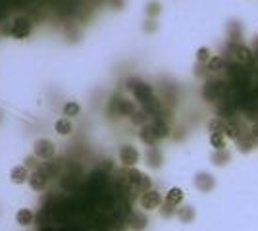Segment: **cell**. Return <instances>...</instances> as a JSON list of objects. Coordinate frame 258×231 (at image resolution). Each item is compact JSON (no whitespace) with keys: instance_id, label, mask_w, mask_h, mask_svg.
Instances as JSON below:
<instances>
[{"instance_id":"cell-1","label":"cell","mask_w":258,"mask_h":231,"mask_svg":"<svg viewBox=\"0 0 258 231\" xmlns=\"http://www.w3.org/2000/svg\"><path fill=\"white\" fill-rule=\"evenodd\" d=\"M227 93H229V87L225 81H220V79H212L206 81L205 87H203V97L206 102H218L222 99H227Z\"/></svg>"},{"instance_id":"cell-33","label":"cell","mask_w":258,"mask_h":231,"mask_svg":"<svg viewBox=\"0 0 258 231\" xmlns=\"http://www.w3.org/2000/svg\"><path fill=\"white\" fill-rule=\"evenodd\" d=\"M229 33H231V39L235 41V39L241 35V27H239V25H235V23H231V25H229Z\"/></svg>"},{"instance_id":"cell-17","label":"cell","mask_w":258,"mask_h":231,"mask_svg":"<svg viewBox=\"0 0 258 231\" xmlns=\"http://www.w3.org/2000/svg\"><path fill=\"white\" fill-rule=\"evenodd\" d=\"M166 202L172 204V206H179L183 202V191L179 187H172L166 195Z\"/></svg>"},{"instance_id":"cell-12","label":"cell","mask_w":258,"mask_h":231,"mask_svg":"<svg viewBox=\"0 0 258 231\" xmlns=\"http://www.w3.org/2000/svg\"><path fill=\"white\" fill-rule=\"evenodd\" d=\"M141 177H143V172H139L137 168H125V170L121 172V181H123L125 185H129L131 189L137 187V183H139Z\"/></svg>"},{"instance_id":"cell-18","label":"cell","mask_w":258,"mask_h":231,"mask_svg":"<svg viewBox=\"0 0 258 231\" xmlns=\"http://www.w3.org/2000/svg\"><path fill=\"white\" fill-rule=\"evenodd\" d=\"M33 212L31 210H27V208H21V210H17L16 212V222L19 224V226H23V228H27V226H31L33 224Z\"/></svg>"},{"instance_id":"cell-35","label":"cell","mask_w":258,"mask_h":231,"mask_svg":"<svg viewBox=\"0 0 258 231\" xmlns=\"http://www.w3.org/2000/svg\"><path fill=\"white\" fill-rule=\"evenodd\" d=\"M249 135H251V137H255V139L258 141V121L251 125V131H249Z\"/></svg>"},{"instance_id":"cell-16","label":"cell","mask_w":258,"mask_h":231,"mask_svg":"<svg viewBox=\"0 0 258 231\" xmlns=\"http://www.w3.org/2000/svg\"><path fill=\"white\" fill-rule=\"evenodd\" d=\"M54 131H56L58 135L66 137V135H69V133L73 131V125H71V121H69L68 117H60V119L54 123Z\"/></svg>"},{"instance_id":"cell-23","label":"cell","mask_w":258,"mask_h":231,"mask_svg":"<svg viewBox=\"0 0 258 231\" xmlns=\"http://www.w3.org/2000/svg\"><path fill=\"white\" fill-rule=\"evenodd\" d=\"M210 145L216 150H225V135L224 133H210Z\"/></svg>"},{"instance_id":"cell-5","label":"cell","mask_w":258,"mask_h":231,"mask_svg":"<svg viewBox=\"0 0 258 231\" xmlns=\"http://www.w3.org/2000/svg\"><path fill=\"white\" fill-rule=\"evenodd\" d=\"M33 152L37 158H43V160H52L54 154H56V147L54 143L49 139H37L35 141V147H33Z\"/></svg>"},{"instance_id":"cell-10","label":"cell","mask_w":258,"mask_h":231,"mask_svg":"<svg viewBox=\"0 0 258 231\" xmlns=\"http://www.w3.org/2000/svg\"><path fill=\"white\" fill-rule=\"evenodd\" d=\"M125 224L131 228L133 231H143L147 228V218H145V214H141V212H131L129 216H127V220H125Z\"/></svg>"},{"instance_id":"cell-6","label":"cell","mask_w":258,"mask_h":231,"mask_svg":"<svg viewBox=\"0 0 258 231\" xmlns=\"http://www.w3.org/2000/svg\"><path fill=\"white\" fill-rule=\"evenodd\" d=\"M229 52H231V56L235 60V64H241V66L251 64L253 58H255V54H253L247 47H243V45H239V43H231V45H229Z\"/></svg>"},{"instance_id":"cell-28","label":"cell","mask_w":258,"mask_h":231,"mask_svg":"<svg viewBox=\"0 0 258 231\" xmlns=\"http://www.w3.org/2000/svg\"><path fill=\"white\" fill-rule=\"evenodd\" d=\"M212 160H214V164L222 166V164H225V162L229 160V152H225V150H216L214 156H212Z\"/></svg>"},{"instance_id":"cell-22","label":"cell","mask_w":258,"mask_h":231,"mask_svg":"<svg viewBox=\"0 0 258 231\" xmlns=\"http://www.w3.org/2000/svg\"><path fill=\"white\" fill-rule=\"evenodd\" d=\"M237 145H239V150L249 152L253 147H257V139L251 137V135H241V137L237 139Z\"/></svg>"},{"instance_id":"cell-3","label":"cell","mask_w":258,"mask_h":231,"mask_svg":"<svg viewBox=\"0 0 258 231\" xmlns=\"http://www.w3.org/2000/svg\"><path fill=\"white\" fill-rule=\"evenodd\" d=\"M110 112H114L120 117H129L133 116L137 110L133 106L131 100H125V99H120V97H112V102H110Z\"/></svg>"},{"instance_id":"cell-8","label":"cell","mask_w":258,"mask_h":231,"mask_svg":"<svg viewBox=\"0 0 258 231\" xmlns=\"http://www.w3.org/2000/svg\"><path fill=\"white\" fill-rule=\"evenodd\" d=\"M139 202H141V208H145L147 212H153V210H156V208L162 204V197H160L158 191L151 189V191H147V193L141 195Z\"/></svg>"},{"instance_id":"cell-21","label":"cell","mask_w":258,"mask_h":231,"mask_svg":"<svg viewBox=\"0 0 258 231\" xmlns=\"http://www.w3.org/2000/svg\"><path fill=\"white\" fill-rule=\"evenodd\" d=\"M225 119L224 117H220V116H216V117H212L210 121H208V131L210 133H224L225 131Z\"/></svg>"},{"instance_id":"cell-24","label":"cell","mask_w":258,"mask_h":231,"mask_svg":"<svg viewBox=\"0 0 258 231\" xmlns=\"http://www.w3.org/2000/svg\"><path fill=\"white\" fill-rule=\"evenodd\" d=\"M177 218H179L183 224H189V222L195 220V210H193L191 206H181V208L177 210Z\"/></svg>"},{"instance_id":"cell-9","label":"cell","mask_w":258,"mask_h":231,"mask_svg":"<svg viewBox=\"0 0 258 231\" xmlns=\"http://www.w3.org/2000/svg\"><path fill=\"white\" fill-rule=\"evenodd\" d=\"M29 170L25 168V166H14L12 170H10V181L14 183V185H23V183H27L29 181Z\"/></svg>"},{"instance_id":"cell-27","label":"cell","mask_w":258,"mask_h":231,"mask_svg":"<svg viewBox=\"0 0 258 231\" xmlns=\"http://www.w3.org/2000/svg\"><path fill=\"white\" fill-rule=\"evenodd\" d=\"M151 187H153V181H151V177L147 175V173H143V177L139 179V183H137V187H135V191L137 193H147V191H151Z\"/></svg>"},{"instance_id":"cell-25","label":"cell","mask_w":258,"mask_h":231,"mask_svg":"<svg viewBox=\"0 0 258 231\" xmlns=\"http://www.w3.org/2000/svg\"><path fill=\"white\" fill-rule=\"evenodd\" d=\"M62 112H64V116H68V117H75V116H79V112H81V106H79V102L69 100V102L64 104Z\"/></svg>"},{"instance_id":"cell-32","label":"cell","mask_w":258,"mask_h":231,"mask_svg":"<svg viewBox=\"0 0 258 231\" xmlns=\"http://www.w3.org/2000/svg\"><path fill=\"white\" fill-rule=\"evenodd\" d=\"M23 166H25L27 170L31 168L33 172H37V170H39V162H37V156H35V154H33V156H27V158H25V164H23Z\"/></svg>"},{"instance_id":"cell-29","label":"cell","mask_w":258,"mask_h":231,"mask_svg":"<svg viewBox=\"0 0 258 231\" xmlns=\"http://www.w3.org/2000/svg\"><path fill=\"white\" fill-rule=\"evenodd\" d=\"M131 119H133V123H137V125H147L149 112H147V110H139V112H135V114L131 116Z\"/></svg>"},{"instance_id":"cell-36","label":"cell","mask_w":258,"mask_h":231,"mask_svg":"<svg viewBox=\"0 0 258 231\" xmlns=\"http://www.w3.org/2000/svg\"><path fill=\"white\" fill-rule=\"evenodd\" d=\"M257 41H258V39H257Z\"/></svg>"},{"instance_id":"cell-11","label":"cell","mask_w":258,"mask_h":231,"mask_svg":"<svg viewBox=\"0 0 258 231\" xmlns=\"http://www.w3.org/2000/svg\"><path fill=\"white\" fill-rule=\"evenodd\" d=\"M195 187L203 193H208L210 189H214V177L206 172H201L195 175Z\"/></svg>"},{"instance_id":"cell-26","label":"cell","mask_w":258,"mask_h":231,"mask_svg":"<svg viewBox=\"0 0 258 231\" xmlns=\"http://www.w3.org/2000/svg\"><path fill=\"white\" fill-rule=\"evenodd\" d=\"M208 71H212V73H218V71H222L224 69V58L222 56H212L210 58V62L206 64Z\"/></svg>"},{"instance_id":"cell-2","label":"cell","mask_w":258,"mask_h":231,"mask_svg":"<svg viewBox=\"0 0 258 231\" xmlns=\"http://www.w3.org/2000/svg\"><path fill=\"white\" fill-rule=\"evenodd\" d=\"M127 89L133 93V97L141 102V104H145V102H149L153 97H155V93H153V85H149V83H145V81H141V79H127Z\"/></svg>"},{"instance_id":"cell-4","label":"cell","mask_w":258,"mask_h":231,"mask_svg":"<svg viewBox=\"0 0 258 231\" xmlns=\"http://www.w3.org/2000/svg\"><path fill=\"white\" fill-rule=\"evenodd\" d=\"M10 35L14 39H17V41L27 39L31 35V21L27 17H16L14 23H12V27H10Z\"/></svg>"},{"instance_id":"cell-31","label":"cell","mask_w":258,"mask_h":231,"mask_svg":"<svg viewBox=\"0 0 258 231\" xmlns=\"http://www.w3.org/2000/svg\"><path fill=\"white\" fill-rule=\"evenodd\" d=\"M160 12H162V4H160V2L153 0V2L147 4V14H149V16H158Z\"/></svg>"},{"instance_id":"cell-20","label":"cell","mask_w":258,"mask_h":231,"mask_svg":"<svg viewBox=\"0 0 258 231\" xmlns=\"http://www.w3.org/2000/svg\"><path fill=\"white\" fill-rule=\"evenodd\" d=\"M224 135H225L227 139L237 141V139L241 137V127H239V123L233 121V119H229V121L225 123V131H224Z\"/></svg>"},{"instance_id":"cell-19","label":"cell","mask_w":258,"mask_h":231,"mask_svg":"<svg viewBox=\"0 0 258 231\" xmlns=\"http://www.w3.org/2000/svg\"><path fill=\"white\" fill-rule=\"evenodd\" d=\"M147 162H149L151 168H160L162 166V154H160V150L156 147H149V150H147Z\"/></svg>"},{"instance_id":"cell-34","label":"cell","mask_w":258,"mask_h":231,"mask_svg":"<svg viewBox=\"0 0 258 231\" xmlns=\"http://www.w3.org/2000/svg\"><path fill=\"white\" fill-rule=\"evenodd\" d=\"M172 214H173V206L166 202V206L162 208V216H166V218H168V216H172Z\"/></svg>"},{"instance_id":"cell-13","label":"cell","mask_w":258,"mask_h":231,"mask_svg":"<svg viewBox=\"0 0 258 231\" xmlns=\"http://www.w3.org/2000/svg\"><path fill=\"white\" fill-rule=\"evenodd\" d=\"M29 187H31V191H43L45 187H47V173H43V172H33L31 175H29Z\"/></svg>"},{"instance_id":"cell-15","label":"cell","mask_w":258,"mask_h":231,"mask_svg":"<svg viewBox=\"0 0 258 231\" xmlns=\"http://www.w3.org/2000/svg\"><path fill=\"white\" fill-rule=\"evenodd\" d=\"M151 127H153V131H155L158 141H160V139H166V137L170 135V127H168V123H166L164 119H158V117H156L155 121L151 123Z\"/></svg>"},{"instance_id":"cell-14","label":"cell","mask_w":258,"mask_h":231,"mask_svg":"<svg viewBox=\"0 0 258 231\" xmlns=\"http://www.w3.org/2000/svg\"><path fill=\"white\" fill-rule=\"evenodd\" d=\"M139 139H141L145 145L155 147L158 139H156V135H155V131H153V127H151V123H147V125L141 127V131H139Z\"/></svg>"},{"instance_id":"cell-7","label":"cell","mask_w":258,"mask_h":231,"mask_svg":"<svg viewBox=\"0 0 258 231\" xmlns=\"http://www.w3.org/2000/svg\"><path fill=\"white\" fill-rule=\"evenodd\" d=\"M120 162L125 168H135V164L139 162V150L133 145H123L120 148Z\"/></svg>"},{"instance_id":"cell-30","label":"cell","mask_w":258,"mask_h":231,"mask_svg":"<svg viewBox=\"0 0 258 231\" xmlns=\"http://www.w3.org/2000/svg\"><path fill=\"white\" fill-rule=\"evenodd\" d=\"M210 49H206V47H201L199 50H197V60L201 62V64H208L210 62Z\"/></svg>"}]
</instances>
